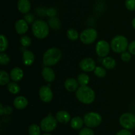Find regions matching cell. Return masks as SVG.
Returning a JSON list of instances; mask_svg holds the SVG:
<instances>
[{
  "instance_id": "obj_36",
  "label": "cell",
  "mask_w": 135,
  "mask_h": 135,
  "mask_svg": "<svg viewBox=\"0 0 135 135\" xmlns=\"http://www.w3.org/2000/svg\"><path fill=\"white\" fill-rule=\"evenodd\" d=\"M24 19L28 22V23H32L34 22V16L31 13H27L25 15Z\"/></svg>"
},
{
  "instance_id": "obj_17",
  "label": "cell",
  "mask_w": 135,
  "mask_h": 135,
  "mask_svg": "<svg viewBox=\"0 0 135 135\" xmlns=\"http://www.w3.org/2000/svg\"><path fill=\"white\" fill-rule=\"evenodd\" d=\"M55 117L59 123L62 124H67L71 120V115L67 111L63 110L57 112Z\"/></svg>"
},
{
  "instance_id": "obj_35",
  "label": "cell",
  "mask_w": 135,
  "mask_h": 135,
  "mask_svg": "<svg viewBox=\"0 0 135 135\" xmlns=\"http://www.w3.org/2000/svg\"><path fill=\"white\" fill-rule=\"evenodd\" d=\"M121 58L123 62H129L131 60V54L129 52H124L121 53Z\"/></svg>"
},
{
  "instance_id": "obj_42",
  "label": "cell",
  "mask_w": 135,
  "mask_h": 135,
  "mask_svg": "<svg viewBox=\"0 0 135 135\" xmlns=\"http://www.w3.org/2000/svg\"><path fill=\"white\" fill-rule=\"evenodd\" d=\"M42 135H52V134H50V133H48V132H46V133H44V134H42Z\"/></svg>"
},
{
  "instance_id": "obj_25",
  "label": "cell",
  "mask_w": 135,
  "mask_h": 135,
  "mask_svg": "<svg viewBox=\"0 0 135 135\" xmlns=\"http://www.w3.org/2000/svg\"><path fill=\"white\" fill-rule=\"evenodd\" d=\"M48 25L54 30H57L61 27V22L57 17H52L48 21Z\"/></svg>"
},
{
  "instance_id": "obj_7",
  "label": "cell",
  "mask_w": 135,
  "mask_h": 135,
  "mask_svg": "<svg viewBox=\"0 0 135 135\" xmlns=\"http://www.w3.org/2000/svg\"><path fill=\"white\" fill-rule=\"evenodd\" d=\"M119 124L124 129L135 128V115L131 112H125L119 117Z\"/></svg>"
},
{
  "instance_id": "obj_6",
  "label": "cell",
  "mask_w": 135,
  "mask_h": 135,
  "mask_svg": "<svg viewBox=\"0 0 135 135\" xmlns=\"http://www.w3.org/2000/svg\"><path fill=\"white\" fill-rule=\"evenodd\" d=\"M57 122L55 117L51 115H47V116L42 119L40 126L42 131L45 132H50L56 128L57 126Z\"/></svg>"
},
{
  "instance_id": "obj_26",
  "label": "cell",
  "mask_w": 135,
  "mask_h": 135,
  "mask_svg": "<svg viewBox=\"0 0 135 135\" xmlns=\"http://www.w3.org/2000/svg\"><path fill=\"white\" fill-rule=\"evenodd\" d=\"M67 37L70 40L75 41L80 37L77 30L75 29H69L67 31Z\"/></svg>"
},
{
  "instance_id": "obj_33",
  "label": "cell",
  "mask_w": 135,
  "mask_h": 135,
  "mask_svg": "<svg viewBox=\"0 0 135 135\" xmlns=\"http://www.w3.org/2000/svg\"><path fill=\"white\" fill-rule=\"evenodd\" d=\"M125 7L129 11L135 10V0H125Z\"/></svg>"
},
{
  "instance_id": "obj_11",
  "label": "cell",
  "mask_w": 135,
  "mask_h": 135,
  "mask_svg": "<svg viewBox=\"0 0 135 135\" xmlns=\"http://www.w3.org/2000/svg\"><path fill=\"white\" fill-rule=\"evenodd\" d=\"M79 67L84 72H90L96 68L95 61L91 58H85L82 60L79 63Z\"/></svg>"
},
{
  "instance_id": "obj_38",
  "label": "cell",
  "mask_w": 135,
  "mask_h": 135,
  "mask_svg": "<svg viewBox=\"0 0 135 135\" xmlns=\"http://www.w3.org/2000/svg\"><path fill=\"white\" fill-rule=\"evenodd\" d=\"M115 135H133V134L131 133V131H129V130L122 129L118 131Z\"/></svg>"
},
{
  "instance_id": "obj_5",
  "label": "cell",
  "mask_w": 135,
  "mask_h": 135,
  "mask_svg": "<svg viewBox=\"0 0 135 135\" xmlns=\"http://www.w3.org/2000/svg\"><path fill=\"white\" fill-rule=\"evenodd\" d=\"M84 124L89 128H95L100 125L102 117L100 114L96 112H89L85 114L83 117Z\"/></svg>"
},
{
  "instance_id": "obj_14",
  "label": "cell",
  "mask_w": 135,
  "mask_h": 135,
  "mask_svg": "<svg viewBox=\"0 0 135 135\" xmlns=\"http://www.w3.org/2000/svg\"><path fill=\"white\" fill-rule=\"evenodd\" d=\"M17 9L20 13L27 14L31 9V3L30 0H18Z\"/></svg>"
},
{
  "instance_id": "obj_28",
  "label": "cell",
  "mask_w": 135,
  "mask_h": 135,
  "mask_svg": "<svg viewBox=\"0 0 135 135\" xmlns=\"http://www.w3.org/2000/svg\"><path fill=\"white\" fill-rule=\"evenodd\" d=\"M9 46V42L7 37L4 34H1L0 35V51L1 52H3L4 51L7 49Z\"/></svg>"
},
{
  "instance_id": "obj_40",
  "label": "cell",
  "mask_w": 135,
  "mask_h": 135,
  "mask_svg": "<svg viewBox=\"0 0 135 135\" xmlns=\"http://www.w3.org/2000/svg\"><path fill=\"white\" fill-rule=\"evenodd\" d=\"M4 114V107L2 103L0 104V115H3Z\"/></svg>"
},
{
  "instance_id": "obj_41",
  "label": "cell",
  "mask_w": 135,
  "mask_h": 135,
  "mask_svg": "<svg viewBox=\"0 0 135 135\" xmlns=\"http://www.w3.org/2000/svg\"><path fill=\"white\" fill-rule=\"evenodd\" d=\"M132 26H133V27L135 29V17L133 19V21H132Z\"/></svg>"
},
{
  "instance_id": "obj_29",
  "label": "cell",
  "mask_w": 135,
  "mask_h": 135,
  "mask_svg": "<svg viewBox=\"0 0 135 135\" xmlns=\"http://www.w3.org/2000/svg\"><path fill=\"white\" fill-rule=\"evenodd\" d=\"M106 73L105 68L101 67V66H96V68L94 70V74L98 78H104L106 75Z\"/></svg>"
},
{
  "instance_id": "obj_43",
  "label": "cell",
  "mask_w": 135,
  "mask_h": 135,
  "mask_svg": "<svg viewBox=\"0 0 135 135\" xmlns=\"http://www.w3.org/2000/svg\"><path fill=\"white\" fill-rule=\"evenodd\" d=\"M98 1H102V0H98Z\"/></svg>"
},
{
  "instance_id": "obj_24",
  "label": "cell",
  "mask_w": 135,
  "mask_h": 135,
  "mask_svg": "<svg viewBox=\"0 0 135 135\" xmlns=\"http://www.w3.org/2000/svg\"><path fill=\"white\" fill-rule=\"evenodd\" d=\"M77 81L80 86H88L90 82V78L86 73H81L78 75Z\"/></svg>"
},
{
  "instance_id": "obj_21",
  "label": "cell",
  "mask_w": 135,
  "mask_h": 135,
  "mask_svg": "<svg viewBox=\"0 0 135 135\" xmlns=\"http://www.w3.org/2000/svg\"><path fill=\"white\" fill-rule=\"evenodd\" d=\"M84 124V120L80 116H75L71 120V127L74 130L80 129Z\"/></svg>"
},
{
  "instance_id": "obj_37",
  "label": "cell",
  "mask_w": 135,
  "mask_h": 135,
  "mask_svg": "<svg viewBox=\"0 0 135 135\" xmlns=\"http://www.w3.org/2000/svg\"><path fill=\"white\" fill-rule=\"evenodd\" d=\"M128 50L131 54L135 55V40L129 43V46H128Z\"/></svg>"
},
{
  "instance_id": "obj_32",
  "label": "cell",
  "mask_w": 135,
  "mask_h": 135,
  "mask_svg": "<svg viewBox=\"0 0 135 135\" xmlns=\"http://www.w3.org/2000/svg\"><path fill=\"white\" fill-rule=\"evenodd\" d=\"M79 135H95V134L92 128L86 127L80 130Z\"/></svg>"
},
{
  "instance_id": "obj_22",
  "label": "cell",
  "mask_w": 135,
  "mask_h": 135,
  "mask_svg": "<svg viewBox=\"0 0 135 135\" xmlns=\"http://www.w3.org/2000/svg\"><path fill=\"white\" fill-rule=\"evenodd\" d=\"M7 89L11 94H17L21 91V87L19 85L15 82H9L7 84Z\"/></svg>"
},
{
  "instance_id": "obj_19",
  "label": "cell",
  "mask_w": 135,
  "mask_h": 135,
  "mask_svg": "<svg viewBox=\"0 0 135 135\" xmlns=\"http://www.w3.org/2000/svg\"><path fill=\"white\" fill-rule=\"evenodd\" d=\"M35 60L34 53L28 50H25L22 53V62L26 66H30L33 64Z\"/></svg>"
},
{
  "instance_id": "obj_1",
  "label": "cell",
  "mask_w": 135,
  "mask_h": 135,
  "mask_svg": "<svg viewBox=\"0 0 135 135\" xmlns=\"http://www.w3.org/2000/svg\"><path fill=\"white\" fill-rule=\"evenodd\" d=\"M76 97L84 104H91L96 98L95 92L88 86H80L76 91Z\"/></svg>"
},
{
  "instance_id": "obj_4",
  "label": "cell",
  "mask_w": 135,
  "mask_h": 135,
  "mask_svg": "<svg viewBox=\"0 0 135 135\" xmlns=\"http://www.w3.org/2000/svg\"><path fill=\"white\" fill-rule=\"evenodd\" d=\"M110 46L112 50L116 53H123L127 50L129 46L128 40L125 36L117 35L111 41Z\"/></svg>"
},
{
  "instance_id": "obj_39",
  "label": "cell",
  "mask_w": 135,
  "mask_h": 135,
  "mask_svg": "<svg viewBox=\"0 0 135 135\" xmlns=\"http://www.w3.org/2000/svg\"><path fill=\"white\" fill-rule=\"evenodd\" d=\"M12 112H13V109H12L11 107L7 106V107H4V114H5V115H10Z\"/></svg>"
},
{
  "instance_id": "obj_9",
  "label": "cell",
  "mask_w": 135,
  "mask_h": 135,
  "mask_svg": "<svg viewBox=\"0 0 135 135\" xmlns=\"http://www.w3.org/2000/svg\"><path fill=\"white\" fill-rule=\"evenodd\" d=\"M110 44L104 40H100L96 43L95 50L97 55L101 58H105L110 51Z\"/></svg>"
},
{
  "instance_id": "obj_12",
  "label": "cell",
  "mask_w": 135,
  "mask_h": 135,
  "mask_svg": "<svg viewBox=\"0 0 135 135\" xmlns=\"http://www.w3.org/2000/svg\"><path fill=\"white\" fill-rule=\"evenodd\" d=\"M28 22L25 19H18L17 20L15 24V29L16 32L18 34H25L26 33L28 29Z\"/></svg>"
},
{
  "instance_id": "obj_13",
  "label": "cell",
  "mask_w": 135,
  "mask_h": 135,
  "mask_svg": "<svg viewBox=\"0 0 135 135\" xmlns=\"http://www.w3.org/2000/svg\"><path fill=\"white\" fill-rule=\"evenodd\" d=\"M42 75L44 79L47 82H52L55 78V72L50 66H45L42 69Z\"/></svg>"
},
{
  "instance_id": "obj_20",
  "label": "cell",
  "mask_w": 135,
  "mask_h": 135,
  "mask_svg": "<svg viewBox=\"0 0 135 135\" xmlns=\"http://www.w3.org/2000/svg\"><path fill=\"white\" fill-rule=\"evenodd\" d=\"M102 64L103 66L105 69L112 70V69L115 67L116 61L115 60L114 58H112V57L106 56L103 58L102 61Z\"/></svg>"
},
{
  "instance_id": "obj_16",
  "label": "cell",
  "mask_w": 135,
  "mask_h": 135,
  "mask_svg": "<svg viewBox=\"0 0 135 135\" xmlns=\"http://www.w3.org/2000/svg\"><path fill=\"white\" fill-rule=\"evenodd\" d=\"M28 102L27 99L22 95L17 96L13 101V105L18 110H22L26 108L28 105Z\"/></svg>"
},
{
  "instance_id": "obj_30",
  "label": "cell",
  "mask_w": 135,
  "mask_h": 135,
  "mask_svg": "<svg viewBox=\"0 0 135 135\" xmlns=\"http://www.w3.org/2000/svg\"><path fill=\"white\" fill-rule=\"evenodd\" d=\"M20 43L24 47L30 46L32 44V39L30 37L27 35H23L20 38Z\"/></svg>"
},
{
  "instance_id": "obj_10",
  "label": "cell",
  "mask_w": 135,
  "mask_h": 135,
  "mask_svg": "<svg viewBox=\"0 0 135 135\" xmlns=\"http://www.w3.org/2000/svg\"><path fill=\"white\" fill-rule=\"evenodd\" d=\"M39 96L41 100L44 103H49L53 99V92L48 86H44L40 88Z\"/></svg>"
},
{
  "instance_id": "obj_31",
  "label": "cell",
  "mask_w": 135,
  "mask_h": 135,
  "mask_svg": "<svg viewBox=\"0 0 135 135\" xmlns=\"http://www.w3.org/2000/svg\"><path fill=\"white\" fill-rule=\"evenodd\" d=\"M10 58L9 56L5 52L0 53V64L3 66L7 65L10 62Z\"/></svg>"
},
{
  "instance_id": "obj_8",
  "label": "cell",
  "mask_w": 135,
  "mask_h": 135,
  "mask_svg": "<svg viewBox=\"0 0 135 135\" xmlns=\"http://www.w3.org/2000/svg\"><path fill=\"white\" fill-rule=\"evenodd\" d=\"M98 37V32L94 28H88L80 34V40L84 44H90L93 43Z\"/></svg>"
},
{
  "instance_id": "obj_18",
  "label": "cell",
  "mask_w": 135,
  "mask_h": 135,
  "mask_svg": "<svg viewBox=\"0 0 135 135\" xmlns=\"http://www.w3.org/2000/svg\"><path fill=\"white\" fill-rule=\"evenodd\" d=\"M11 79L13 82H18L22 79L24 76L23 70L19 67H15L10 71Z\"/></svg>"
},
{
  "instance_id": "obj_27",
  "label": "cell",
  "mask_w": 135,
  "mask_h": 135,
  "mask_svg": "<svg viewBox=\"0 0 135 135\" xmlns=\"http://www.w3.org/2000/svg\"><path fill=\"white\" fill-rule=\"evenodd\" d=\"M41 130L40 126L36 124H32L28 128V134L29 135H40Z\"/></svg>"
},
{
  "instance_id": "obj_3",
  "label": "cell",
  "mask_w": 135,
  "mask_h": 135,
  "mask_svg": "<svg viewBox=\"0 0 135 135\" xmlns=\"http://www.w3.org/2000/svg\"><path fill=\"white\" fill-rule=\"evenodd\" d=\"M49 26L48 23L44 20H36L32 25V31L37 38L44 39L48 36L50 33Z\"/></svg>"
},
{
  "instance_id": "obj_2",
  "label": "cell",
  "mask_w": 135,
  "mask_h": 135,
  "mask_svg": "<svg viewBox=\"0 0 135 135\" xmlns=\"http://www.w3.org/2000/svg\"><path fill=\"white\" fill-rule=\"evenodd\" d=\"M62 56L61 51L57 48L47 49L43 55V64L45 66H52L59 62Z\"/></svg>"
},
{
  "instance_id": "obj_34",
  "label": "cell",
  "mask_w": 135,
  "mask_h": 135,
  "mask_svg": "<svg viewBox=\"0 0 135 135\" xmlns=\"http://www.w3.org/2000/svg\"><path fill=\"white\" fill-rule=\"evenodd\" d=\"M46 15L50 18L55 17L57 15V10L54 7H50L46 9Z\"/></svg>"
},
{
  "instance_id": "obj_23",
  "label": "cell",
  "mask_w": 135,
  "mask_h": 135,
  "mask_svg": "<svg viewBox=\"0 0 135 135\" xmlns=\"http://www.w3.org/2000/svg\"><path fill=\"white\" fill-rule=\"evenodd\" d=\"M10 74H8L5 70L0 71V84L1 86L7 85L10 82Z\"/></svg>"
},
{
  "instance_id": "obj_15",
  "label": "cell",
  "mask_w": 135,
  "mask_h": 135,
  "mask_svg": "<svg viewBox=\"0 0 135 135\" xmlns=\"http://www.w3.org/2000/svg\"><path fill=\"white\" fill-rule=\"evenodd\" d=\"M79 82L77 79H75L73 78H68L65 80L64 83V87L66 90L69 92H74L76 91L79 88Z\"/></svg>"
}]
</instances>
